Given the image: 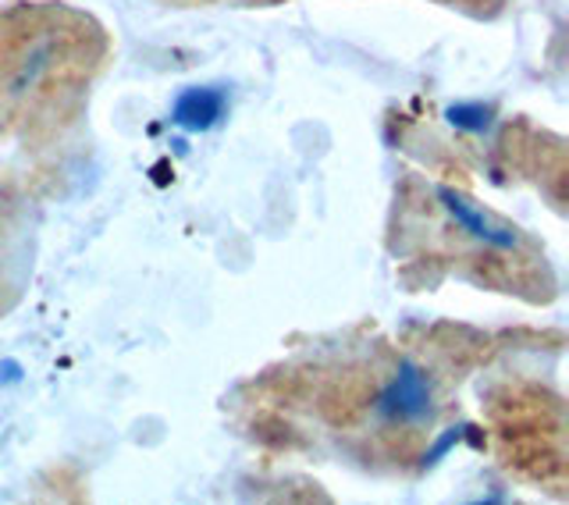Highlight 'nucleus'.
<instances>
[{"instance_id": "obj_1", "label": "nucleus", "mask_w": 569, "mask_h": 505, "mask_svg": "<svg viewBox=\"0 0 569 505\" xmlns=\"http://www.w3.org/2000/svg\"><path fill=\"white\" fill-rule=\"evenodd\" d=\"M378 409L391 420H420L431 413V385L413 364H402L396 382L385 388Z\"/></svg>"}, {"instance_id": "obj_4", "label": "nucleus", "mask_w": 569, "mask_h": 505, "mask_svg": "<svg viewBox=\"0 0 569 505\" xmlns=\"http://www.w3.org/2000/svg\"><path fill=\"white\" fill-rule=\"evenodd\" d=\"M445 118H449L456 129L462 132H488L491 129V107L488 103H452L449 111H445Z\"/></svg>"}, {"instance_id": "obj_3", "label": "nucleus", "mask_w": 569, "mask_h": 505, "mask_svg": "<svg viewBox=\"0 0 569 505\" xmlns=\"http://www.w3.org/2000/svg\"><path fill=\"white\" fill-rule=\"evenodd\" d=\"M438 200L445 204V210L452 214L456 218V225L459 228H467L473 239H485V242H491V246H502V249H509V246H516V236L512 231H506V228H491L480 214L462 200V196H456L452 189H438Z\"/></svg>"}, {"instance_id": "obj_5", "label": "nucleus", "mask_w": 569, "mask_h": 505, "mask_svg": "<svg viewBox=\"0 0 569 505\" xmlns=\"http://www.w3.org/2000/svg\"><path fill=\"white\" fill-rule=\"evenodd\" d=\"M459 438H462V427H452L449 435H445V438H441V442H438V445L431 448V453L423 456V466H435V463H438V459H441L445 453H449V448H452V445H456Z\"/></svg>"}, {"instance_id": "obj_2", "label": "nucleus", "mask_w": 569, "mask_h": 505, "mask_svg": "<svg viewBox=\"0 0 569 505\" xmlns=\"http://www.w3.org/2000/svg\"><path fill=\"white\" fill-rule=\"evenodd\" d=\"M228 93L221 86H189L171 103V121L186 132H207L221 121Z\"/></svg>"}]
</instances>
